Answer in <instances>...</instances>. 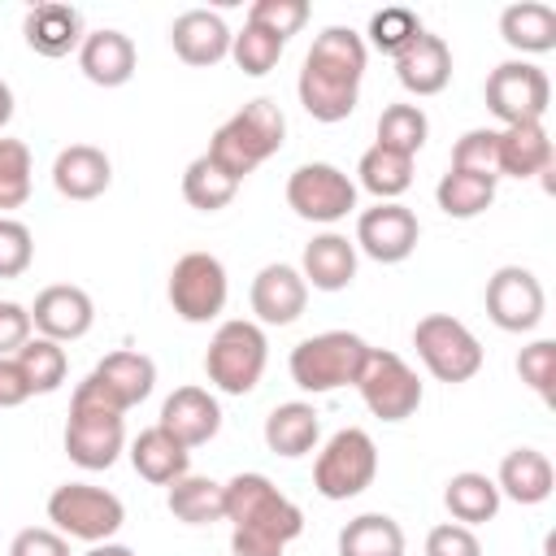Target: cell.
Returning <instances> with one entry per match:
<instances>
[{
	"mask_svg": "<svg viewBox=\"0 0 556 556\" xmlns=\"http://www.w3.org/2000/svg\"><path fill=\"white\" fill-rule=\"evenodd\" d=\"M365 39L352 26H326L300 70V104L313 122H343L352 117L356 100H361V78H365Z\"/></svg>",
	"mask_w": 556,
	"mask_h": 556,
	"instance_id": "1",
	"label": "cell"
},
{
	"mask_svg": "<svg viewBox=\"0 0 556 556\" xmlns=\"http://www.w3.org/2000/svg\"><path fill=\"white\" fill-rule=\"evenodd\" d=\"M222 486H226V521H230L235 556H282L287 543L300 539L304 513L265 473H235Z\"/></svg>",
	"mask_w": 556,
	"mask_h": 556,
	"instance_id": "2",
	"label": "cell"
},
{
	"mask_svg": "<svg viewBox=\"0 0 556 556\" xmlns=\"http://www.w3.org/2000/svg\"><path fill=\"white\" fill-rule=\"evenodd\" d=\"M287 143V117L282 109L261 96V100H248L235 117H226L213 139H208V161H217L235 182H243L261 161H269L278 148Z\"/></svg>",
	"mask_w": 556,
	"mask_h": 556,
	"instance_id": "3",
	"label": "cell"
},
{
	"mask_svg": "<svg viewBox=\"0 0 556 556\" xmlns=\"http://www.w3.org/2000/svg\"><path fill=\"white\" fill-rule=\"evenodd\" d=\"M365 352L369 343L352 330H321V334H308L291 348V382L308 395H326V391H339V387H352L361 365H365Z\"/></svg>",
	"mask_w": 556,
	"mask_h": 556,
	"instance_id": "4",
	"label": "cell"
},
{
	"mask_svg": "<svg viewBox=\"0 0 556 556\" xmlns=\"http://www.w3.org/2000/svg\"><path fill=\"white\" fill-rule=\"evenodd\" d=\"M122 417L126 413H117L113 404H104L96 391H87L78 382L74 400H70V421H65V456L78 469H109L126 447Z\"/></svg>",
	"mask_w": 556,
	"mask_h": 556,
	"instance_id": "5",
	"label": "cell"
},
{
	"mask_svg": "<svg viewBox=\"0 0 556 556\" xmlns=\"http://www.w3.org/2000/svg\"><path fill=\"white\" fill-rule=\"evenodd\" d=\"M265 361H269V343H265V330L256 321H243V317H230L213 330L208 339V352H204V374L217 391L226 395H248L261 374H265Z\"/></svg>",
	"mask_w": 556,
	"mask_h": 556,
	"instance_id": "6",
	"label": "cell"
},
{
	"mask_svg": "<svg viewBox=\"0 0 556 556\" xmlns=\"http://www.w3.org/2000/svg\"><path fill=\"white\" fill-rule=\"evenodd\" d=\"M48 521L56 534L65 539H83V543H109L122 521H126V508L113 491L104 486H91V482H61L52 495H48Z\"/></svg>",
	"mask_w": 556,
	"mask_h": 556,
	"instance_id": "7",
	"label": "cell"
},
{
	"mask_svg": "<svg viewBox=\"0 0 556 556\" xmlns=\"http://www.w3.org/2000/svg\"><path fill=\"white\" fill-rule=\"evenodd\" d=\"M378 473V447L361 426H343L326 439L313 465V486L321 500H356Z\"/></svg>",
	"mask_w": 556,
	"mask_h": 556,
	"instance_id": "8",
	"label": "cell"
},
{
	"mask_svg": "<svg viewBox=\"0 0 556 556\" xmlns=\"http://www.w3.org/2000/svg\"><path fill=\"white\" fill-rule=\"evenodd\" d=\"M413 348H417L421 365H426L439 382H447V387L469 382V378L482 369V343H478V334H473L465 321L447 317V313L421 317V321L413 326Z\"/></svg>",
	"mask_w": 556,
	"mask_h": 556,
	"instance_id": "9",
	"label": "cell"
},
{
	"mask_svg": "<svg viewBox=\"0 0 556 556\" xmlns=\"http://www.w3.org/2000/svg\"><path fill=\"white\" fill-rule=\"evenodd\" d=\"M365 400V408L378 417V421H404L421 408V378L408 369L404 356L387 352V348H369L365 352V365L352 382Z\"/></svg>",
	"mask_w": 556,
	"mask_h": 556,
	"instance_id": "10",
	"label": "cell"
},
{
	"mask_svg": "<svg viewBox=\"0 0 556 556\" xmlns=\"http://www.w3.org/2000/svg\"><path fill=\"white\" fill-rule=\"evenodd\" d=\"M486 109L504 122V126H521V122H543L547 104H552V83L534 61H500L486 74Z\"/></svg>",
	"mask_w": 556,
	"mask_h": 556,
	"instance_id": "11",
	"label": "cell"
},
{
	"mask_svg": "<svg viewBox=\"0 0 556 556\" xmlns=\"http://www.w3.org/2000/svg\"><path fill=\"white\" fill-rule=\"evenodd\" d=\"M230 282H226V265L213 252H182L169 269V304L182 321L204 326L226 308Z\"/></svg>",
	"mask_w": 556,
	"mask_h": 556,
	"instance_id": "12",
	"label": "cell"
},
{
	"mask_svg": "<svg viewBox=\"0 0 556 556\" xmlns=\"http://www.w3.org/2000/svg\"><path fill=\"white\" fill-rule=\"evenodd\" d=\"M287 204H291L295 217L330 226V222H339V217H348L356 208V182L330 161H308V165L291 169Z\"/></svg>",
	"mask_w": 556,
	"mask_h": 556,
	"instance_id": "13",
	"label": "cell"
},
{
	"mask_svg": "<svg viewBox=\"0 0 556 556\" xmlns=\"http://www.w3.org/2000/svg\"><path fill=\"white\" fill-rule=\"evenodd\" d=\"M543 308H547L543 282L526 265H500L486 278V317L500 330L526 334V330H534L543 321Z\"/></svg>",
	"mask_w": 556,
	"mask_h": 556,
	"instance_id": "14",
	"label": "cell"
},
{
	"mask_svg": "<svg viewBox=\"0 0 556 556\" xmlns=\"http://www.w3.org/2000/svg\"><path fill=\"white\" fill-rule=\"evenodd\" d=\"M417 239H421L417 213L404 208V204H395V200L374 204V208H365V213L356 217V248H361L369 261H378V265H400V261H408L413 248H417Z\"/></svg>",
	"mask_w": 556,
	"mask_h": 556,
	"instance_id": "15",
	"label": "cell"
},
{
	"mask_svg": "<svg viewBox=\"0 0 556 556\" xmlns=\"http://www.w3.org/2000/svg\"><path fill=\"white\" fill-rule=\"evenodd\" d=\"M83 387L96 391V395H100L104 404H113L117 413H126V408H135V404H143V400L152 395V387H156V365H152V356L122 348V352H109V356L83 378Z\"/></svg>",
	"mask_w": 556,
	"mask_h": 556,
	"instance_id": "16",
	"label": "cell"
},
{
	"mask_svg": "<svg viewBox=\"0 0 556 556\" xmlns=\"http://www.w3.org/2000/svg\"><path fill=\"white\" fill-rule=\"evenodd\" d=\"M91 321H96V304H91V295H87L83 287H74V282H52V287H43V291L35 295V304H30V326H35L43 339H52V343L83 339V334L91 330Z\"/></svg>",
	"mask_w": 556,
	"mask_h": 556,
	"instance_id": "17",
	"label": "cell"
},
{
	"mask_svg": "<svg viewBox=\"0 0 556 556\" xmlns=\"http://www.w3.org/2000/svg\"><path fill=\"white\" fill-rule=\"evenodd\" d=\"M248 300H252L256 321H265V326H291V321H300V313L308 304V282L300 278L295 265L274 261V265L256 269Z\"/></svg>",
	"mask_w": 556,
	"mask_h": 556,
	"instance_id": "18",
	"label": "cell"
},
{
	"mask_svg": "<svg viewBox=\"0 0 556 556\" xmlns=\"http://www.w3.org/2000/svg\"><path fill=\"white\" fill-rule=\"evenodd\" d=\"M169 43H174L178 61H187L195 70H208V65L230 56V26L213 9H187V13L174 17Z\"/></svg>",
	"mask_w": 556,
	"mask_h": 556,
	"instance_id": "19",
	"label": "cell"
},
{
	"mask_svg": "<svg viewBox=\"0 0 556 556\" xmlns=\"http://www.w3.org/2000/svg\"><path fill=\"white\" fill-rule=\"evenodd\" d=\"M165 434H174L187 452L208 443L217 430H222V404L204 391V387H178L165 404H161V421H156Z\"/></svg>",
	"mask_w": 556,
	"mask_h": 556,
	"instance_id": "20",
	"label": "cell"
},
{
	"mask_svg": "<svg viewBox=\"0 0 556 556\" xmlns=\"http://www.w3.org/2000/svg\"><path fill=\"white\" fill-rule=\"evenodd\" d=\"M135 65H139V52H135V43H130L126 30L104 26V30H91L78 43V70L96 87H122V83H130Z\"/></svg>",
	"mask_w": 556,
	"mask_h": 556,
	"instance_id": "21",
	"label": "cell"
},
{
	"mask_svg": "<svg viewBox=\"0 0 556 556\" xmlns=\"http://www.w3.org/2000/svg\"><path fill=\"white\" fill-rule=\"evenodd\" d=\"M113 182V165L96 143H70L52 161V187L65 200H96Z\"/></svg>",
	"mask_w": 556,
	"mask_h": 556,
	"instance_id": "22",
	"label": "cell"
},
{
	"mask_svg": "<svg viewBox=\"0 0 556 556\" xmlns=\"http://www.w3.org/2000/svg\"><path fill=\"white\" fill-rule=\"evenodd\" d=\"M22 35H26V43H30L39 56H65V52H74V48L87 39L83 13H78L74 4H61V0H43V4L26 9Z\"/></svg>",
	"mask_w": 556,
	"mask_h": 556,
	"instance_id": "23",
	"label": "cell"
},
{
	"mask_svg": "<svg viewBox=\"0 0 556 556\" xmlns=\"http://www.w3.org/2000/svg\"><path fill=\"white\" fill-rule=\"evenodd\" d=\"M395 78H400V87L413 91V96H439V91L447 87V78H452V52H447V43H443L439 35L421 30V35L395 56Z\"/></svg>",
	"mask_w": 556,
	"mask_h": 556,
	"instance_id": "24",
	"label": "cell"
},
{
	"mask_svg": "<svg viewBox=\"0 0 556 556\" xmlns=\"http://www.w3.org/2000/svg\"><path fill=\"white\" fill-rule=\"evenodd\" d=\"M300 278L317 291H343L356 278V243L348 235H313L304 243V261H300Z\"/></svg>",
	"mask_w": 556,
	"mask_h": 556,
	"instance_id": "25",
	"label": "cell"
},
{
	"mask_svg": "<svg viewBox=\"0 0 556 556\" xmlns=\"http://www.w3.org/2000/svg\"><path fill=\"white\" fill-rule=\"evenodd\" d=\"M130 465H135V473H139L143 482L169 486V482H178L182 473H191V452H187L174 434H165L161 426H148V430H139V439L130 443Z\"/></svg>",
	"mask_w": 556,
	"mask_h": 556,
	"instance_id": "26",
	"label": "cell"
},
{
	"mask_svg": "<svg viewBox=\"0 0 556 556\" xmlns=\"http://www.w3.org/2000/svg\"><path fill=\"white\" fill-rule=\"evenodd\" d=\"M500 35L521 56L552 52L556 48V9L543 0H517L500 13Z\"/></svg>",
	"mask_w": 556,
	"mask_h": 556,
	"instance_id": "27",
	"label": "cell"
},
{
	"mask_svg": "<svg viewBox=\"0 0 556 556\" xmlns=\"http://www.w3.org/2000/svg\"><path fill=\"white\" fill-rule=\"evenodd\" d=\"M552 174V139L543 122L500 126V178H534Z\"/></svg>",
	"mask_w": 556,
	"mask_h": 556,
	"instance_id": "28",
	"label": "cell"
},
{
	"mask_svg": "<svg viewBox=\"0 0 556 556\" xmlns=\"http://www.w3.org/2000/svg\"><path fill=\"white\" fill-rule=\"evenodd\" d=\"M495 486L500 495H508L513 504H543L556 486V473H552V460L534 447H513L504 460H500V473H495Z\"/></svg>",
	"mask_w": 556,
	"mask_h": 556,
	"instance_id": "29",
	"label": "cell"
},
{
	"mask_svg": "<svg viewBox=\"0 0 556 556\" xmlns=\"http://www.w3.org/2000/svg\"><path fill=\"white\" fill-rule=\"evenodd\" d=\"M317 434H321V421H317V408L304 404V400H291V404H278L269 417H265V447L295 460V456H308L317 447Z\"/></svg>",
	"mask_w": 556,
	"mask_h": 556,
	"instance_id": "30",
	"label": "cell"
},
{
	"mask_svg": "<svg viewBox=\"0 0 556 556\" xmlns=\"http://www.w3.org/2000/svg\"><path fill=\"white\" fill-rule=\"evenodd\" d=\"M169 513L187 526H213V521H226V486L213 482V478H200V473H182L178 482H169V495H165Z\"/></svg>",
	"mask_w": 556,
	"mask_h": 556,
	"instance_id": "31",
	"label": "cell"
},
{
	"mask_svg": "<svg viewBox=\"0 0 556 556\" xmlns=\"http://www.w3.org/2000/svg\"><path fill=\"white\" fill-rule=\"evenodd\" d=\"M500 486H495V478H486V473H473V469H465V473H452L447 478V486H443V504H447V513L460 521V526H482V521H491L495 513H500Z\"/></svg>",
	"mask_w": 556,
	"mask_h": 556,
	"instance_id": "32",
	"label": "cell"
},
{
	"mask_svg": "<svg viewBox=\"0 0 556 556\" xmlns=\"http://www.w3.org/2000/svg\"><path fill=\"white\" fill-rule=\"evenodd\" d=\"M495 187H500V178H491V174L447 169V174L439 178V187H434V200H439V208H443L447 217L469 222V217H478V213H486V208L495 204Z\"/></svg>",
	"mask_w": 556,
	"mask_h": 556,
	"instance_id": "33",
	"label": "cell"
},
{
	"mask_svg": "<svg viewBox=\"0 0 556 556\" xmlns=\"http://www.w3.org/2000/svg\"><path fill=\"white\" fill-rule=\"evenodd\" d=\"M339 556H404V530L387 513H361L339 530Z\"/></svg>",
	"mask_w": 556,
	"mask_h": 556,
	"instance_id": "34",
	"label": "cell"
},
{
	"mask_svg": "<svg viewBox=\"0 0 556 556\" xmlns=\"http://www.w3.org/2000/svg\"><path fill=\"white\" fill-rule=\"evenodd\" d=\"M356 174H361V187L369 195H378V204H387L413 187V156H400V152L374 143V148H365Z\"/></svg>",
	"mask_w": 556,
	"mask_h": 556,
	"instance_id": "35",
	"label": "cell"
},
{
	"mask_svg": "<svg viewBox=\"0 0 556 556\" xmlns=\"http://www.w3.org/2000/svg\"><path fill=\"white\" fill-rule=\"evenodd\" d=\"M235 195H239V182H235L217 161L195 156V161L182 169V200H187L191 208L217 213V208H226Z\"/></svg>",
	"mask_w": 556,
	"mask_h": 556,
	"instance_id": "36",
	"label": "cell"
},
{
	"mask_svg": "<svg viewBox=\"0 0 556 556\" xmlns=\"http://www.w3.org/2000/svg\"><path fill=\"white\" fill-rule=\"evenodd\" d=\"M13 361L22 365V374H26V382H30V395H52V391L65 382V369H70L65 348L52 343V339H43V334H30V339L17 348Z\"/></svg>",
	"mask_w": 556,
	"mask_h": 556,
	"instance_id": "37",
	"label": "cell"
},
{
	"mask_svg": "<svg viewBox=\"0 0 556 556\" xmlns=\"http://www.w3.org/2000/svg\"><path fill=\"white\" fill-rule=\"evenodd\" d=\"M426 135H430V117L421 113V104H387L378 117V143L400 156H417L426 148Z\"/></svg>",
	"mask_w": 556,
	"mask_h": 556,
	"instance_id": "38",
	"label": "cell"
},
{
	"mask_svg": "<svg viewBox=\"0 0 556 556\" xmlns=\"http://www.w3.org/2000/svg\"><path fill=\"white\" fill-rule=\"evenodd\" d=\"M30 148L22 139H0V217L30 200Z\"/></svg>",
	"mask_w": 556,
	"mask_h": 556,
	"instance_id": "39",
	"label": "cell"
},
{
	"mask_svg": "<svg viewBox=\"0 0 556 556\" xmlns=\"http://www.w3.org/2000/svg\"><path fill=\"white\" fill-rule=\"evenodd\" d=\"M282 48H287V43H282L278 35H269L265 26H252V22H243V30L230 35V56H235V65H239L243 74H252V78L269 74V70L278 65Z\"/></svg>",
	"mask_w": 556,
	"mask_h": 556,
	"instance_id": "40",
	"label": "cell"
},
{
	"mask_svg": "<svg viewBox=\"0 0 556 556\" xmlns=\"http://www.w3.org/2000/svg\"><path fill=\"white\" fill-rule=\"evenodd\" d=\"M417 35H421V17H417L413 9H404V4L378 9V13L369 17V43H374L378 52H387V56H400Z\"/></svg>",
	"mask_w": 556,
	"mask_h": 556,
	"instance_id": "41",
	"label": "cell"
},
{
	"mask_svg": "<svg viewBox=\"0 0 556 556\" xmlns=\"http://www.w3.org/2000/svg\"><path fill=\"white\" fill-rule=\"evenodd\" d=\"M452 169H469V174H491L500 178V130L491 126H473L456 139L452 148Z\"/></svg>",
	"mask_w": 556,
	"mask_h": 556,
	"instance_id": "42",
	"label": "cell"
},
{
	"mask_svg": "<svg viewBox=\"0 0 556 556\" xmlns=\"http://www.w3.org/2000/svg\"><path fill=\"white\" fill-rule=\"evenodd\" d=\"M248 22L252 26H265L269 35H278L282 43L308 22V4L304 0H256L252 9H248Z\"/></svg>",
	"mask_w": 556,
	"mask_h": 556,
	"instance_id": "43",
	"label": "cell"
},
{
	"mask_svg": "<svg viewBox=\"0 0 556 556\" xmlns=\"http://www.w3.org/2000/svg\"><path fill=\"white\" fill-rule=\"evenodd\" d=\"M35 261L30 226L17 217H0V278H22Z\"/></svg>",
	"mask_w": 556,
	"mask_h": 556,
	"instance_id": "44",
	"label": "cell"
},
{
	"mask_svg": "<svg viewBox=\"0 0 556 556\" xmlns=\"http://www.w3.org/2000/svg\"><path fill=\"white\" fill-rule=\"evenodd\" d=\"M517 374H521V382H526L534 395L552 400V382H556V343H552V339H534L530 348H521Z\"/></svg>",
	"mask_w": 556,
	"mask_h": 556,
	"instance_id": "45",
	"label": "cell"
},
{
	"mask_svg": "<svg viewBox=\"0 0 556 556\" xmlns=\"http://www.w3.org/2000/svg\"><path fill=\"white\" fill-rule=\"evenodd\" d=\"M426 556H482V543L469 526L460 521H443L426 534Z\"/></svg>",
	"mask_w": 556,
	"mask_h": 556,
	"instance_id": "46",
	"label": "cell"
},
{
	"mask_svg": "<svg viewBox=\"0 0 556 556\" xmlns=\"http://www.w3.org/2000/svg\"><path fill=\"white\" fill-rule=\"evenodd\" d=\"M9 556H70V539L56 534L52 526H26L13 534Z\"/></svg>",
	"mask_w": 556,
	"mask_h": 556,
	"instance_id": "47",
	"label": "cell"
},
{
	"mask_svg": "<svg viewBox=\"0 0 556 556\" xmlns=\"http://www.w3.org/2000/svg\"><path fill=\"white\" fill-rule=\"evenodd\" d=\"M30 308L17 300H0V356H17V348L30 339Z\"/></svg>",
	"mask_w": 556,
	"mask_h": 556,
	"instance_id": "48",
	"label": "cell"
},
{
	"mask_svg": "<svg viewBox=\"0 0 556 556\" xmlns=\"http://www.w3.org/2000/svg\"><path fill=\"white\" fill-rule=\"evenodd\" d=\"M30 400V382L13 356H0V408H17Z\"/></svg>",
	"mask_w": 556,
	"mask_h": 556,
	"instance_id": "49",
	"label": "cell"
},
{
	"mask_svg": "<svg viewBox=\"0 0 556 556\" xmlns=\"http://www.w3.org/2000/svg\"><path fill=\"white\" fill-rule=\"evenodd\" d=\"M87 556H135V552H130L126 543H113V539H109V543H91Z\"/></svg>",
	"mask_w": 556,
	"mask_h": 556,
	"instance_id": "50",
	"label": "cell"
},
{
	"mask_svg": "<svg viewBox=\"0 0 556 556\" xmlns=\"http://www.w3.org/2000/svg\"><path fill=\"white\" fill-rule=\"evenodd\" d=\"M9 117H13V87L0 78V130L9 126Z\"/></svg>",
	"mask_w": 556,
	"mask_h": 556,
	"instance_id": "51",
	"label": "cell"
}]
</instances>
